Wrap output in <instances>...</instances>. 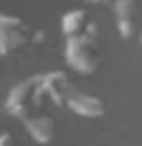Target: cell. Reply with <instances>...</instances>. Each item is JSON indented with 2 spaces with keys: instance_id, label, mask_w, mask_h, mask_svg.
<instances>
[{
  "instance_id": "6da1fadb",
  "label": "cell",
  "mask_w": 142,
  "mask_h": 146,
  "mask_svg": "<svg viewBox=\"0 0 142 146\" xmlns=\"http://www.w3.org/2000/svg\"><path fill=\"white\" fill-rule=\"evenodd\" d=\"M46 100H48V96L44 90V77L42 73H36V75L21 79L9 90L4 100V111L19 121H27V119L40 115L38 111L44 107Z\"/></svg>"
},
{
  "instance_id": "7a4b0ae2",
  "label": "cell",
  "mask_w": 142,
  "mask_h": 146,
  "mask_svg": "<svg viewBox=\"0 0 142 146\" xmlns=\"http://www.w3.org/2000/svg\"><path fill=\"white\" fill-rule=\"evenodd\" d=\"M65 61L79 75H92L100 65V48L96 38L90 34L67 38L65 42Z\"/></svg>"
},
{
  "instance_id": "3957f363",
  "label": "cell",
  "mask_w": 142,
  "mask_h": 146,
  "mask_svg": "<svg viewBox=\"0 0 142 146\" xmlns=\"http://www.w3.org/2000/svg\"><path fill=\"white\" fill-rule=\"evenodd\" d=\"M29 42H33V31L29 25L15 15L2 13L0 15V54L6 58Z\"/></svg>"
},
{
  "instance_id": "277c9868",
  "label": "cell",
  "mask_w": 142,
  "mask_h": 146,
  "mask_svg": "<svg viewBox=\"0 0 142 146\" xmlns=\"http://www.w3.org/2000/svg\"><path fill=\"white\" fill-rule=\"evenodd\" d=\"M44 77V90H46V96L52 104L57 107H67L69 98L75 94V88H73L69 75L61 69H55V71H46L42 73Z\"/></svg>"
},
{
  "instance_id": "5b68a950",
  "label": "cell",
  "mask_w": 142,
  "mask_h": 146,
  "mask_svg": "<svg viewBox=\"0 0 142 146\" xmlns=\"http://www.w3.org/2000/svg\"><path fill=\"white\" fill-rule=\"evenodd\" d=\"M67 109L82 119H100L107 113L103 98L88 94V92H75L67 102Z\"/></svg>"
},
{
  "instance_id": "8992f818",
  "label": "cell",
  "mask_w": 142,
  "mask_h": 146,
  "mask_svg": "<svg viewBox=\"0 0 142 146\" xmlns=\"http://www.w3.org/2000/svg\"><path fill=\"white\" fill-rule=\"evenodd\" d=\"M115 13V27L117 34L123 40H132L136 34V13H138V0H115L113 2Z\"/></svg>"
},
{
  "instance_id": "52a82bcc",
  "label": "cell",
  "mask_w": 142,
  "mask_h": 146,
  "mask_svg": "<svg viewBox=\"0 0 142 146\" xmlns=\"http://www.w3.org/2000/svg\"><path fill=\"white\" fill-rule=\"evenodd\" d=\"M23 125H25L27 136L40 146H48L57 138V121H55V117H50V115H42V113H40V115L23 121Z\"/></svg>"
},
{
  "instance_id": "ba28073f",
  "label": "cell",
  "mask_w": 142,
  "mask_h": 146,
  "mask_svg": "<svg viewBox=\"0 0 142 146\" xmlns=\"http://www.w3.org/2000/svg\"><path fill=\"white\" fill-rule=\"evenodd\" d=\"M90 17L84 9H71L63 13L61 17V34L65 38H73V36H82L88 31V25H90Z\"/></svg>"
},
{
  "instance_id": "9c48e42d",
  "label": "cell",
  "mask_w": 142,
  "mask_h": 146,
  "mask_svg": "<svg viewBox=\"0 0 142 146\" xmlns=\"http://www.w3.org/2000/svg\"><path fill=\"white\" fill-rule=\"evenodd\" d=\"M2 146H11V134H9V131L2 134Z\"/></svg>"
},
{
  "instance_id": "30bf717a",
  "label": "cell",
  "mask_w": 142,
  "mask_h": 146,
  "mask_svg": "<svg viewBox=\"0 0 142 146\" xmlns=\"http://www.w3.org/2000/svg\"><path fill=\"white\" fill-rule=\"evenodd\" d=\"M86 2H90V4H109L111 0H86Z\"/></svg>"
},
{
  "instance_id": "8fae6325",
  "label": "cell",
  "mask_w": 142,
  "mask_h": 146,
  "mask_svg": "<svg viewBox=\"0 0 142 146\" xmlns=\"http://www.w3.org/2000/svg\"><path fill=\"white\" fill-rule=\"evenodd\" d=\"M140 44H142V36H140Z\"/></svg>"
}]
</instances>
